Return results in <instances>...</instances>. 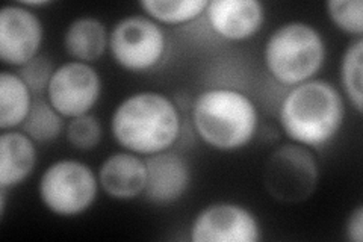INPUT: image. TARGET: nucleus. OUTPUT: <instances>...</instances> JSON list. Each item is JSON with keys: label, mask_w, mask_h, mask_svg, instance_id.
Returning a JSON list of instances; mask_svg holds the SVG:
<instances>
[{"label": "nucleus", "mask_w": 363, "mask_h": 242, "mask_svg": "<svg viewBox=\"0 0 363 242\" xmlns=\"http://www.w3.org/2000/svg\"><path fill=\"white\" fill-rule=\"evenodd\" d=\"M182 132L176 103L157 91H138L120 101L111 117L113 140L140 156L172 150Z\"/></svg>", "instance_id": "f257e3e1"}, {"label": "nucleus", "mask_w": 363, "mask_h": 242, "mask_svg": "<svg viewBox=\"0 0 363 242\" xmlns=\"http://www.w3.org/2000/svg\"><path fill=\"white\" fill-rule=\"evenodd\" d=\"M344 120L342 93L328 80L316 77L292 87L279 111L283 132L292 143L311 150L330 143L342 129Z\"/></svg>", "instance_id": "f03ea898"}, {"label": "nucleus", "mask_w": 363, "mask_h": 242, "mask_svg": "<svg viewBox=\"0 0 363 242\" xmlns=\"http://www.w3.org/2000/svg\"><path fill=\"white\" fill-rule=\"evenodd\" d=\"M200 140L218 152H236L253 141L259 128L255 101L235 88L204 89L191 112Z\"/></svg>", "instance_id": "7ed1b4c3"}, {"label": "nucleus", "mask_w": 363, "mask_h": 242, "mask_svg": "<svg viewBox=\"0 0 363 242\" xmlns=\"http://www.w3.org/2000/svg\"><path fill=\"white\" fill-rule=\"evenodd\" d=\"M325 41L321 32L306 21L283 23L268 37L264 62L269 76L283 87H295L321 72L325 62Z\"/></svg>", "instance_id": "20e7f679"}, {"label": "nucleus", "mask_w": 363, "mask_h": 242, "mask_svg": "<svg viewBox=\"0 0 363 242\" xmlns=\"http://www.w3.org/2000/svg\"><path fill=\"white\" fill-rule=\"evenodd\" d=\"M100 191L94 170L76 159L55 160L43 171L38 195L43 206L56 216L73 218L94 204Z\"/></svg>", "instance_id": "39448f33"}, {"label": "nucleus", "mask_w": 363, "mask_h": 242, "mask_svg": "<svg viewBox=\"0 0 363 242\" xmlns=\"http://www.w3.org/2000/svg\"><path fill=\"white\" fill-rule=\"evenodd\" d=\"M320 182V164L311 148L283 144L265 160L264 185L272 199L281 203L306 202Z\"/></svg>", "instance_id": "423d86ee"}, {"label": "nucleus", "mask_w": 363, "mask_h": 242, "mask_svg": "<svg viewBox=\"0 0 363 242\" xmlns=\"http://www.w3.org/2000/svg\"><path fill=\"white\" fill-rule=\"evenodd\" d=\"M167 44L161 25L145 14L124 17L109 32V53L113 62L132 73L155 68L165 56Z\"/></svg>", "instance_id": "0eeeda50"}, {"label": "nucleus", "mask_w": 363, "mask_h": 242, "mask_svg": "<svg viewBox=\"0 0 363 242\" xmlns=\"http://www.w3.org/2000/svg\"><path fill=\"white\" fill-rule=\"evenodd\" d=\"M101 89L104 82L93 64L68 61L55 68L45 97L64 119L72 120L91 114Z\"/></svg>", "instance_id": "6e6552de"}, {"label": "nucleus", "mask_w": 363, "mask_h": 242, "mask_svg": "<svg viewBox=\"0 0 363 242\" xmlns=\"http://www.w3.org/2000/svg\"><path fill=\"white\" fill-rule=\"evenodd\" d=\"M192 242H259L262 227L245 206L217 202L201 209L189 227Z\"/></svg>", "instance_id": "1a4fd4ad"}, {"label": "nucleus", "mask_w": 363, "mask_h": 242, "mask_svg": "<svg viewBox=\"0 0 363 242\" xmlns=\"http://www.w3.org/2000/svg\"><path fill=\"white\" fill-rule=\"evenodd\" d=\"M44 40L43 21L25 5L13 4L0 9V60L20 68L40 55Z\"/></svg>", "instance_id": "9d476101"}, {"label": "nucleus", "mask_w": 363, "mask_h": 242, "mask_svg": "<svg viewBox=\"0 0 363 242\" xmlns=\"http://www.w3.org/2000/svg\"><path fill=\"white\" fill-rule=\"evenodd\" d=\"M147 183L144 197L155 206H169L179 202L191 185V167L188 160L173 152H165L147 156Z\"/></svg>", "instance_id": "9b49d317"}, {"label": "nucleus", "mask_w": 363, "mask_h": 242, "mask_svg": "<svg viewBox=\"0 0 363 242\" xmlns=\"http://www.w3.org/2000/svg\"><path fill=\"white\" fill-rule=\"evenodd\" d=\"M211 29L223 40L247 41L262 29L265 6L259 0H211L206 11Z\"/></svg>", "instance_id": "f8f14e48"}, {"label": "nucleus", "mask_w": 363, "mask_h": 242, "mask_svg": "<svg viewBox=\"0 0 363 242\" xmlns=\"http://www.w3.org/2000/svg\"><path fill=\"white\" fill-rule=\"evenodd\" d=\"M97 179L100 189L113 200L138 199L145 191V159L128 150L109 155L101 163Z\"/></svg>", "instance_id": "ddd939ff"}, {"label": "nucleus", "mask_w": 363, "mask_h": 242, "mask_svg": "<svg viewBox=\"0 0 363 242\" xmlns=\"http://www.w3.org/2000/svg\"><path fill=\"white\" fill-rule=\"evenodd\" d=\"M37 143L21 131H5L0 135V188L21 185L35 170Z\"/></svg>", "instance_id": "4468645a"}, {"label": "nucleus", "mask_w": 363, "mask_h": 242, "mask_svg": "<svg viewBox=\"0 0 363 242\" xmlns=\"http://www.w3.org/2000/svg\"><path fill=\"white\" fill-rule=\"evenodd\" d=\"M64 49L72 61L93 64L109 49L106 25L96 17H79L64 32Z\"/></svg>", "instance_id": "2eb2a0df"}, {"label": "nucleus", "mask_w": 363, "mask_h": 242, "mask_svg": "<svg viewBox=\"0 0 363 242\" xmlns=\"http://www.w3.org/2000/svg\"><path fill=\"white\" fill-rule=\"evenodd\" d=\"M33 94L17 72L0 73V129L14 131L26 120Z\"/></svg>", "instance_id": "dca6fc26"}, {"label": "nucleus", "mask_w": 363, "mask_h": 242, "mask_svg": "<svg viewBox=\"0 0 363 242\" xmlns=\"http://www.w3.org/2000/svg\"><path fill=\"white\" fill-rule=\"evenodd\" d=\"M64 129V117L44 97L33 99L28 117L20 126V131L37 144H48L58 140Z\"/></svg>", "instance_id": "f3484780"}, {"label": "nucleus", "mask_w": 363, "mask_h": 242, "mask_svg": "<svg viewBox=\"0 0 363 242\" xmlns=\"http://www.w3.org/2000/svg\"><path fill=\"white\" fill-rule=\"evenodd\" d=\"M209 0H141L140 8L147 17L164 25H185L206 11Z\"/></svg>", "instance_id": "a211bd4d"}, {"label": "nucleus", "mask_w": 363, "mask_h": 242, "mask_svg": "<svg viewBox=\"0 0 363 242\" xmlns=\"http://www.w3.org/2000/svg\"><path fill=\"white\" fill-rule=\"evenodd\" d=\"M363 40L356 38L348 44L340 61V87L354 111L363 112V93H362V70H363Z\"/></svg>", "instance_id": "6ab92c4d"}, {"label": "nucleus", "mask_w": 363, "mask_h": 242, "mask_svg": "<svg viewBox=\"0 0 363 242\" xmlns=\"http://www.w3.org/2000/svg\"><path fill=\"white\" fill-rule=\"evenodd\" d=\"M327 16L333 25L347 35H363V2L362 0H328Z\"/></svg>", "instance_id": "aec40b11"}, {"label": "nucleus", "mask_w": 363, "mask_h": 242, "mask_svg": "<svg viewBox=\"0 0 363 242\" xmlns=\"http://www.w3.org/2000/svg\"><path fill=\"white\" fill-rule=\"evenodd\" d=\"M65 138L73 148L89 152L100 144L104 138V128L93 114H85L68 121L65 126Z\"/></svg>", "instance_id": "412c9836"}, {"label": "nucleus", "mask_w": 363, "mask_h": 242, "mask_svg": "<svg viewBox=\"0 0 363 242\" xmlns=\"http://www.w3.org/2000/svg\"><path fill=\"white\" fill-rule=\"evenodd\" d=\"M55 68L56 67H53L50 57L38 55L28 64L20 67L17 73L23 79V82L32 91V94L35 97H41L43 94L48 93V87Z\"/></svg>", "instance_id": "4be33fe9"}, {"label": "nucleus", "mask_w": 363, "mask_h": 242, "mask_svg": "<svg viewBox=\"0 0 363 242\" xmlns=\"http://www.w3.org/2000/svg\"><path fill=\"white\" fill-rule=\"evenodd\" d=\"M345 238L350 242L363 241V206H356L345 221Z\"/></svg>", "instance_id": "5701e85b"}, {"label": "nucleus", "mask_w": 363, "mask_h": 242, "mask_svg": "<svg viewBox=\"0 0 363 242\" xmlns=\"http://www.w3.org/2000/svg\"><path fill=\"white\" fill-rule=\"evenodd\" d=\"M6 191L8 189L0 188V216H2V220H4L5 212H6V195H8Z\"/></svg>", "instance_id": "b1692460"}, {"label": "nucleus", "mask_w": 363, "mask_h": 242, "mask_svg": "<svg viewBox=\"0 0 363 242\" xmlns=\"http://www.w3.org/2000/svg\"><path fill=\"white\" fill-rule=\"evenodd\" d=\"M21 5H25L26 8H43V6H49L52 5L50 0H40V2H20Z\"/></svg>", "instance_id": "393cba45"}]
</instances>
